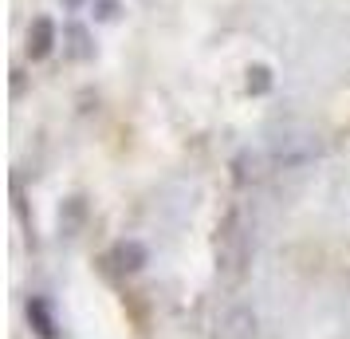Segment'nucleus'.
Instances as JSON below:
<instances>
[{"mask_svg":"<svg viewBox=\"0 0 350 339\" xmlns=\"http://www.w3.org/2000/svg\"><path fill=\"white\" fill-rule=\"evenodd\" d=\"M114 260H118L122 273H138V268L146 264V249L138 241H122L118 249H114Z\"/></svg>","mask_w":350,"mask_h":339,"instance_id":"39448f33","label":"nucleus"},{"mask_svg":"<svg viewBox=\"0 0 350 339\" xmlns=\"http://www.w3.org/2000/svg\"><path fill=\"white\" fill-rule=\"evenodd\" d=\"M51 48H55V24L48 16H36L32 28H28V55L32 60H48Z\"/></svg>","mask_w":350,"mask_h":339,"instance_id":"7ed1b4c3","label":"nucleus"},{"mask_svg":"<svg viewBox=\"0 0 350 339\" xmlns=\"http://www.w3.org/2000/svg\"><path fill=\"white\" fill-rule=\"evenodd\" d=\"M67 40H71V55H75V60H87V55H91V36H87L83 24H71V28H67Z\"/></svg>","mask_w":350,"mask_h":339,"instance_id":"0eeeda50","label":"nucleus"},{"mask_svg":"<svg viewBox=\"0 0 350 339\" xmlns=\"http://www.w3.org/2000/svg\"><path fill=\"white\" fill-rule=\"evenodd\" d=\"M28 316H32V323H36V336L55 339V320H51V312H48L44 300H32V304H28Z\"/></svg>","mask_w":350,"mask_h":339,"instance_id":"423d86ee","label":"nucleus"},{"mask_svg":"<svg viewBox=\"0 0 350 339\" xmlns=\"http://www.w3.org/2000/svg\"><path fill=\"white\" fill-rule=\"evenodd\" d=\"M271 154L284 162V166H303L307 158L319 154V142L311 130H299V127H287L271 138Z\"/></svg>","mask_w":350,"mask_h":339,"instance_id":"f03ea898","label":"nucleus"},{"mask_svg":"<svg viewBox=\"0 0 350 339\" xmlns=\"http://www.w3.org/2000/svg\"><path fill=\"white\" fill-rule=\"evenodd\" d=\"M217 264H221V276L228 284H237L240 276H244V264H248V221H244V210H232L221 221Z\"/></svg>","mask_w":350,"mask_h":339,"instance_id":"f257e3e1","label":"nucleus"},{"mask_svg":"<svg viewBox=\"0 0 350 339\" xmlns=\"http://www.w3.org/2000/svg\"><path fill=\"white\" fill-rule=\"evenodd\" d=\"M268 67H252V71H248V87H252L256 95H260V91H268Z\"/></svg>","mask_w":350,"mask_h":339,"instance_id":"6e6552de","label":"nucleus"},{"mask_svg":"<svg viewBox=\"0 0 350 339\" xmlns=\"http://www.w3.org/2000/svg\"><path fill=\"white\" fill-rule=\"evenodd\" d=\"M67 4H79V0H67Z\"/></svg>","mask_w":350,"mask_h":339,"instance_id":"1a4fd4ad","label":"nucleus"},{"mask_svg":"<svg viewBox=\"0 0 350 339\" xmlns=\"http://www.w3.org/2000/svg\"><path fill=\"white\" fill-rule=\"evenodd\" d=\"M248 336H252V312L232 307L228 320H224V327H221V339H248Z\"/></svg>","mask_w":350,"mask_h":339,"instance_id":"20e7f679","label":"nucleus"}]
</instances>
